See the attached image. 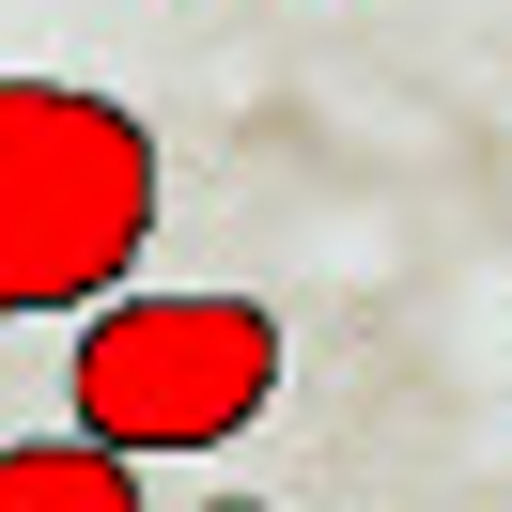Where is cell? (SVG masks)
I'll use <instances>...</instances> for the list:
<instances>
[{"instance_id":"6da1fadb","label":"cell","mask_w":512,"mask_h":512,"mask_svg":"<svg viewBox=\"0 0 512 512\" xmlns=\"http://www.w3.org/2000/svg\"><path fill=\"white\" fill-rule=\"evenodd\" d=\"M156 249V125L78 78H0V311H109Z\"/></svg>"},{"instance_id":"7a4b0ae2","label":"cell","mask_w":512,"mask_h":512,"mask_svg":"<svg viewBox=\"0 0 512 512\" xmlns=\"http://www.w3.org/2000/svg\"><path fill=\"white\" fill-rule=\"evenodd\" d=\"M63 388H78V435L187 466L280 404V311L264 295H109V311H78Z\"/></svg>"},{"instance_id":"3957f363","label":"cell","mask_w":512,"mask_h":512,"mask_svg":"<svg viewBox=\"0 0 512 512\" xmlns=\"http://www.w3.org/2000/svg\"><path fill=\"white\" fill-rule=\"evenodd\" d=\"M0 512H140V450L32 435V450H0Z\"/></svg>"},{"instance_id":"277c9868","label":"cell","mask_w":512,"mask_h":512,"mask_svg":"<svg viewBox=\"0 0 512 512\" xmlns=\"http://www.w3.org/2000/svg\"><path fill=\"white\" fill-rule=\"evenodd\" d=\"M218 512H264V497H218Z\"/></svg>"}]
</instances>
